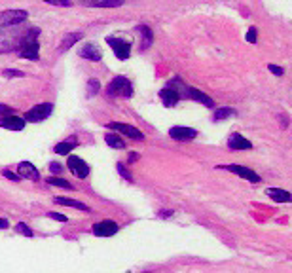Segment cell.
I'll return each mask as SVG.
<instances>
[{
    "label": "cell",
    "instance_id": "1",
    "mask_svg": "<svg viewBox=\"0 0 292 273\" xmlns=\"http://www.w3.org/2000/svg\"><path fill=\"white\" fill-rule=\"evenodd\" d=\"M106 95L108 97H125V99H129L133 95V84L125 76H116L106 86Z\"/></svg>",
    "mask_w": 292,
    "mask_h": 273
},
{
    "label": "cell",
    "instance_id": "2",
    "mask_svg": "<svg viewBox=\"0 0 292 273\" xmlns=\"http://www.w3.org/2000/svg\"><path fill=\"white\" fill-rule=\"evenodd\" d=\"M53 112V104L52 103H42L36 104L34 108H30L29 112H25V121H32V123H38L44 121L46 118Z\"/></svg>",
    "mask_w": 292,
    "mask_h": 273
},
{
    "label": "cell",
    "instance_id": "3",
    "mask_svg": "<svg viewBox=\"0 0 292 273\" xmlns=\"http://www.w3.org/2000/svg\"><path fill=\"white\" fill-rule=\"evenodd\" d=\"M106 44L112 48V52H114V55L118 57L119 61L129 59V55H131V46H129L125 40L114 38V36H106Z\"/></svg>",
    "mask_w": 292,
    "mask_h": 273
},
{
    "label": "cell",
    "instance_id": "4",
    "mask_svg": "<svg viewBox=\"0 0 292 273\" xmlns=\"http://www.w3.org/2000/svg\"><path fill=\"white\" fill-rule=\"evenodd\" d=\"M29 13L25 10H6L0 13V27H12L19 25L27 19Z\"/></svg>",
    "mask_w": 292,
    "mask_h": 273
},
{
    "label": "cell",
    "instance_id": "5",
    "mask_svg": "<svg viewBox=\"0 0 292 273\" xmlns=\"http://www.w3.org/2000/svg\"><path fill=\"white\" fill-rule=\"evenodd\" d=\"M66 167L70 169V173H72L74 177H78V179H88V175H89L88 163L78 156H68V159H66Z\"/></svg>",
    "mask_w": 292,
    "mask_h": 273
},
{
    "label": "cell",
    "instance_id": "6",
    "mask_svg": "<svg viewBox=\"0 0 292 273\" xmlns=\"http://www.w3.org/2000/svg\"><path fill=\"white\" fill-rule=\"evenodd\" d=\"M119 230V226L114 220H103V222H97L93 226V235L97 237H110V235H116Z\"/></svg>",
    "mask_w": 292,
    "mask_h": 273
},
{
    "label": "cell",
    "instance_id": "7",
    "mask_svg": "<svg viewBox=\"0 0 292 273\" xmlns=\"http://www.w3.org/2000/svg\"><path fill=\"white\" fill-rule=\"evenodd\" d=\"M108 127L118 131L121 135H125V137H129L133 141H143V139H145V135H143L141 131L137 129V127H133V125H127V123H118V121H114V123H108Z\"/></svg>",
    "mask_w": 292,
    "mask_h": 273
},
{
    "label": "cell",
    "instance_id": "8",
    "mask_svg": "<svg viewBox=\"0 0 292 273\" xmlns=\"http://www.w3.org/2000/svg\"><path fill=\"white\" fill-rule=\"evenodd\" d=\"M220 169H228L230 173H235L237 177H241V179H245V181L249 182H260V177L252 169L245 167V165H220Z\"/></svg>",
    "mask_w": 292,
    "mask_h": 273
},
{
    "label": "cell",
    "instance_id": "9",
    "mask_svg": "<svg viewBox=\"0 0 292 273\" xmlns=\"http://www.w3.org/2000/svg\"><path fill=\"white\" fill-rule=\"evenodd\" d=\"M169 137L175 141H194L198 137V131L192 127H184V125H176L169 129Z\"/></svg>",
    "mask_w": 292,
    "mask_h": 273
},
{
    "label": "cell",
    "instance_id": "10",
    "mask_svg": "<svg viewBox=\"0 0 292 273\" xmlns=\"http://www.w3.org/2000/svg\"><path fill=\"white\" fill-rule=\"evenodd\" d=\"M159 99H161V103L165 104V106H175V104L180 101V93L176 91L175 86H167V88H163V90L159 91Z\"/></svg>",
    "mask_w": 292,
    "mask_h": 273
},
{
    "label": "cell",
    "instance_id": "11",
    "mask_svg": "<svg viewBox=\"0 0 292 273\" xmlns=\"http://www.w3.org/2000/svg\"><path fill=\"white\" fill-rule=\"evenodd\" d=\"M25 120L19 116H2L0 118V127H4V129H10V131H23L25 127Z\"/></svg>",
    "mask_w": 292,
    "mask_h": 273
},
{
    "label": "cell",
    "instance_id": "12",
    "mask_svg": "<svg viewBox=\"0 0 292 273\" xmlns=\"http://www.w3.org/2000/svg\"><path fill=\"white\" fill-rule=\"evenodd\" d=\"M17 177L19 179H29V181H38L40 179V173L36 171V167L29 161H21L17 165Z\"/></svg>",
    "mask_w": 292,
    "mask_h": 273
},
{
    "label": "cell",
    "instance_id": "13",
    "mask_svg": "<svg viewBox=\"0 0 292 273\" xmlns=\"http://www.w3.org/2000/svg\"><path fill=\"white\" fill-rule=\"evenodd\" d=\"M184 90H186V95H188L190 99H194L196 103L205 104V106H209V108H212V106H214V101H212L209 95H205L203 91L196 90V88H184Z\"/></svg>",
    "mask_w": 292,
    "mask_h": 273
},
{
    "label": "cell",
    "instance_id": "14",
    "mask_svg": "<svg viewBox=\"0 0 292 273\" xmlns=\"http://www.w3.org/2000/svg\"><path fill=\"white\" fill-rule=\"evenodd\" d=\"M80 57L82 59H88V61H101L103 59V53L99 48H95V44H86L82 50H80Z\"/></svg>",
    "mask_w": 292,
    "mask_h": 273
},
{
    "label": "cell",
    "instance_id": "15",
    "mask_svg": "<svg viewBox=\"0 0 292 273\" xmlns=\"http://www.w3.org/2000/svg\"><path fill=\"white\" fill-rule=\"evenodd\" d=\"M135 30H137L139 36L143 38V42H141V50H148V48L152 46V42H154V32H152V29H150L148 25H139Z\"/></svg>",
    "mask_w": 292,
    "mask_h": 273
},
{
    "label": "cell",
    "instance_id": "16",
    "mask_svg": "<svg viewBox=\"0 0 292 273\" xmlns=\"http://www.w3.org/2000/svg\"><path fill=\"white\" fill-rule=\"evenodd\" d=\"M228 146L232 148V150H251L252 144L245 139V137H241L239 133H234L230 139H228Z\"/></svg>",
    "mask_w": 292,
    "mask_h": 273
},
{
    "label": "cell",
    "instance_id": "17",
    "mask_svg": "<svg viewBox=\"0 0 292 273\" xmlns=\"http://www.w3.org/2000/svg\"><path fill=\"white\" fill-rule=\"evenodd\" d=\"M265 194H267V197H271L273 201H277V203H291L292 201L291 194L287 190H281V188H267Z\"/></svg>",
    "mask_w": 292,
    "mask_h": 273
},
{
    "label": "cell",
    "instance_id": "18",
    "mask_svg": "<svg viewBox=\"0 0 292 273\" xmlns=\"http://www.w3.org/2000/svg\"><path fill=\"white\" fill-rule=\"evenodd\" d=\"M82 32H68V34H65V38L61 40V46H59V52H66V50H70L76 42H80L82 40Z\"/></svg>",
    "mask_w": 292,
    "mask_h": 273
},
{
    "label": "cell",
    "instance_id": "19",
    "mask_svg": "<svg viewBox=\"0 0 292 273\" xmlns=\"http://www.w3.org/2000/svg\"><path fill=\"white\" fill-rule=\"evenodd\" d=\"M76 146H78V141H76V139H68V141H63V143L55 144L53 152L59 154V156H65V154H68V152H72Z\"/></svg>",
    "mask_w": 292,
    "mask_h": 273
},
{
    "label": "cell",
    "instance_id": "20",
    "mask_svg": "<svg viewBox=\"0 0 292 273\" xmlns=\"http://www.w3.org/2000/svg\"><path fill=\"white\" fill-rule=\"evenodd\" d=\"M55 203H59V205H66V207L80 209V211H84V212H89V207H88L86 203H82V201H76V199H66V197H55Z\"/></svg>",
    "mask_w": 292,
    "mask_h": 273
},
{
    "label": "cell",
    "instance_id": "21",
    "mask_svg": "<svg viewBox=\"0 0 292 273\" xmlns=\"http://www.w3.org/2000/svg\"><path fill=\"white\" fill-rule=\"evenodd\" d=\"M125 0H93V2H88V6H95V8H118V6H123Z\"/></svg>",
    "mask_w": 292,
    "mask_h": 273
},
{
    "label": "cell",
    "instance_id": "22",
    "mask_svg": "<svg viewBox=\"0 0 292 273\" xmlns=\"http://www.w3.org/2000/svg\"><path fill=\"white\" fill-rule=\"evenodd\" d=\"M105 141H106V144L112 146V148H118V150L125 148V141H123L121 137H118V135H106Z\"/></svg>",
    "mask_w": 292,
    "mask_h": 273
},
{
    "label": "cell",
    "instance_id": "23",
    "mask_svg": "<svg viewBox=\"0 0 292 273\" xmlns=\"http://www.w3.org/2000/svg\"><path fill=\"white\" fill-rule=\"evenodd\" d=\"M48 184H52V186H59V188H65V190H74L70 182H66L65 179H59V177H48Z\"/></svg>",
    "mask_w": 292,
    "mask_h": 273
},
{
    "label": "cell",
    "instance_id": "24",
    "mask_svg": "<svg viewBox=\"0 0 292 273\" xmlns=\"http://www.w3.org/2000/svg\"><path fill=\"white\" fill-rule=\"evenodd\" d=\"M234 114V110L230 108V106H222V108H216V112H214V121H222L226 118H230Z\"/></svg>",
    "mask_w": 292,
    "mask_h": 273
},
{
    "label": "cell",
    "instance_id": "25",
    "mask_svg": "<svg viewBox=\"0 0 292 273\" xmlns=\"http://www.w3.org/2000/svg\"><path fill=\"white\" fill-rule=\"evenodd\" d=\"M101 90V84H99V80L91 78L88 82V97H93V95H97Z\"/></svg>",
    "mask_w": 292,
    "mask_h": 273
},
{
    "label": "cell",
    "instance_id": "26",
    "mask_svg": "<svg viewBox=\"0 0 292 273\" xmlns=\"http://www.w3.org/2000/svg\"><path fill=\"white\" fill-rule=\"evenodd\" d=\"M15 232H17V234L27 235V237H32V235H34V234H32V230H30L27 224H23V222H19V224L15 226Z\"/></svg>",
    "mask_w": 292,
    "mask_h": 273
},
{
    "label": "cell",
    "instance_id": "27",
    "mask_svg": "<svg viewBox=\"0 0 292 273\" xmlns=\"http://www.w3.org/2000/svg\"><path fill=\"white\" fill-rule=\"evenodd\" d=\"M2 76H6V78H21V76H25L21 70H15V68H6L4 72H2Z\"/></svg>",
    "mask_w": 292,
    "mask_h": 273
},
{
    "label": "cell",
    "instance_id": "28",
    "mask_svg": "<svg viewBox=\"0 0 292 273\" xmlns=\"http://www.w3.org/2000/svg\"><path fill=\"white\" fill-rule=\"evenodd\" d=\"M116 169H118V173L121 175V177H123V179H125V181H127V182H133V177L129 175V171L123 167V163H118V165H116Z\"/></svg>",
    "mask_w": 292,
    "mask_h": 273
},
{
    "label": "cell",
    "instance_id": "29",
    "mask_svg": "<svg viewBox=\"0 0 292 273\" xmlns=\"http://www.w3.org/2000/svg\"><path fill=\"white\" fill-rule=\"evenodd\" d=\"M247 42H251V44H256V27H251L249 29V32H247Z\"/></svg>",
    "mask_w": 292,
    "mask_h": 273
},
{
    "label": "cell",
    "instance_id": "30",
    "mask_svg": "<svg viewBox=\"0 0 292 273\" xmlns=\"http://www.w3.org/2000/svg\"><path fill=\"white\" fill-rule=\"evenodd\" d=\"M2 175H4L6 179H10V181H13V182H19V181H21V179H19V177H17L15 173H12V171H8V169L2 171Z\"/></svg>",
    "mask_w": 292,
    "mask_h": 273
},
{
    "label": "cell",
    "instance_id": "31",
    "mask_svg": "<svg viewBox=\"0 0 292 273\" xmlns=\"http://www.w3.org/2000/svg\"><path fill=\"white\" fill-rule=\"evenodd\" d=\"M50 171L55 173V175H59V173L63 171V165H61V163H57V161H52V163H50Z\"/></svg>",
    "mask_w": 292,
    "mask_h": 273
},
{
    "label": "cell",
    "instance_id": "32",
    "mask_svg": "<svg viewBox=\"0 0 292 273\" xmlns=\"http://www.w3.org/2000/svg\"><path fill=\"white\" fill-rule=\"evenodd\" d=\"M267 68H269V72H273L275 76H283V74H285V70H283L281 66H277V65H269Z\"/></svg>",
    "mask_w": 292,
    "mask_h": 273
},
{
    "label": "cell",
    "instance_id": "33",
    "mask_svg": "<svg viewBox=\"0 0 292 273\" xmlns=\"http://www.w3.org/2000/svg\"><path fill=\"white\" fill-rule=\"evenodd\" d=\"M48 4H53V6H70V0H44Z\"/></svg>",
    "mask_w": 292,
    "mask_h": 273
},
{
    "label": "cell",
    "instance_id": "34",
    "mask_svg": "<svg viewBox=\"0 0 292 273\" xmlns=\"http://www.w3.org/2000/svg\"><path fill=\"white\" fill-rule=\"evenodd\" d=\"M13 110H12V106H6V104H0V118L2 116H10Z\"/></svg>",
    "mask_w": 292,
    "mask_h": 273
},
{
    "label": "cell",
    "instance_id": "35",
    "mask_svg": "<svg viewBox=\"0 0 292 273\" xmlns=\"http://www.w3.org/2000/svg\"><path fill=\"white\" fill-rule=\"evenodd\" d=\"M48 216H50V218H53V220H57V222H66V216H65V214H57V212H48Z\"/></svg>",
    "mask_w": 292,
    "mask_h": 273
},
{
    "label": "cell",
    "instance_id": "36",
    "mask_svg": "<svg viewBox=\"0 0 292 273\" xmlns=\"http://www.w3.org/2000/svg\"><path fill=\"white\" fill-rule=\"evenodd\" d=\"M0 228H2V230L8 228V220H6V218H0Z\"/></svg>",
    "mask_w": 292,
    "mask_h": 273
}]
</instances>
